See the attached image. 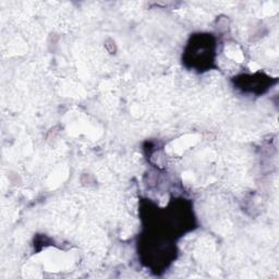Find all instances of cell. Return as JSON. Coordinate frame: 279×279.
<instances>
[{
	"label": "cell",
	"instance_id": "cell-1",
	"mask_svg": "<svg viewBox=\"0 0 279 279\" xmlns=\"http://www.w3.org/2000/svg\"><path fill=\"white\" fill-rule=\"evenodd\" d=\"M206 38H207V36H206ZM206 38H205V42H206ZM204 44H205V43H204ZM204 44L202 43V50H204V49H206V48H207V47L205 46ZM213 44H214V43H213ZM213 44H212V45H213ZM209 46H210V45H209ZM192 47H193V49L195 50V51H197V52H201V50L197 49V48H196L194 45H192ZM201 55H202V57H203V58H209V59H210V57H212V55H207V54H204V52H201Z\"/></svg>",
	"mask_w": 279,
	"mask_h": 279
}]
</instances>
